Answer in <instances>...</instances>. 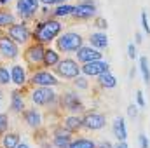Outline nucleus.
<instances>
[{
	"label": "nucleus",
	"instance_id": "nucleus-10",
	"mask_svg": "<svg viewBox=\"0 0 150 148\" xmlns=\"http://www.w3.org/2000/svg\"><path fill=\"white\" fill-rule=\"evenodd\" d=\"M30 82L35 84V85H45V87H54V85L59 84L58 78L51 73V72H35V73L32 75Z\"/></svg>",
	"mask_w": 150,
	"mask_h": 148
},
{
	"label": "nucleus",
	"instance_id": "nucleus-29",
	"mask_svg": "<svg viewBox=\"0 0 150 148\" xmlns=\"http://www.w3.org/2000/svg\"><path fill=\"white\" fill-rule=\"evenodd\" d=\"M7 129H9V117L7 113H0V138L7 132Z\"/></svg>",
	"mask_w": 150,
	"mask_h": 148
},
{
	"label": "nucleus",
	"instance_id": "nucleus-41",
	"mask_svg": "<svg viewBox=\"0 0 150 148\" xmlns=\"http://www.w3.org/2000/svg\"><path fill=\"white\" fill-rule=\"evenodd\" d=\"M16 148H30V147H28L26 143H18V145H16Z\"/></svg>",
	"mask_w": 150,
	"mask_h": 148
},
{
	"label": "nucleus",
	"instance_id": "nucleus-14",
	"mask_svg": "<svg viewBox=\"0 0 150 148\" xmlns=\"http://www.w3.org/2000/svg\"><path fill=\"white\" fill-rule=\"evenodd\" d=\"M113 136L119 140V141H126L127 138V131H126V124H124V118H115L112 125Z\"/></svg>",
	"mask_w": 150,
	"mask_h": 148
},
{
	"label": "nucleus",
	"instance_id": "nucleus-35",
	"mask_svg": "<svg viewBox=\"0 0 150 148\" xmlns=\"http://www.w3.org/2000/svg\"><path fill=\"white\" fill-rule=\"evenodd\" d=\"M140 145H142V148H149V140L145 134H140Z\"/></svg>",
	"mask_w": 150,
	"mask_h": 148
},
{
	"label": "nucleus",
	"instance_id": "nucleus-3",
	"mask_svg": "<svg viewBox=\"0 0 150 148\" xmlns=\"http://www.w3.org/2000/svg\"><path fill=\"white\" fill-rule=\"evenodd\" d=\"M7 35L12 38L18 45H25L30 42L32 38V32L30 28L26 26V23H14L7 28Z\"/></svg>",
	"mask_w": 150,
	"mask_h": 148
},
{
	"label": "nucleus",
	"instance_id": "nucleus-13",
	"mask_svg": "<svg viewBox=\"0 0 150 148\" xmlns=\"http://www.w3.org/2000/svg\"><path fill=\"white\" fill-rule=\"evenodd\" d=\"M77 59L79 61H82V63H89V61H98V59H101V52L98 51V49H94V47H79L77 51Z\"/></svg>",
	"mask_w": 150,
	"mask_h": 148
},
{
	"label": "nucleus",
	"instance_id": "nucleus-36",
	"mask_svg": "<svg viewBox=\"0 0 150 148\" xmlns=\"http://www.w3.org/2000/svg\"><path fill=\"white\" fill-rule=\"evenodd\" d=\"M136 99H138V105H140V106H145V99H143V92H142V91L136 92Z\"/></svg>",
	"mask_w": 150,
	"mask_h": 148
},
{
	"label": "nucleus",
	"instance_id": "nucleus-38",
	"mask_svg": "<svg viewBox=\"0 0 150 148\" xmlns=\"http://www.w3.org/2000/svg\"><path fill=\"white\" fill-rule=\"evenodd\" d=\"M96 25H98V28H101V30L107 28V21H105L103 18H98V19H96Z\"/></svg>",
	"mask_w": 150,
	"mask_h": 148
},
{
	"label": "nucleus",
	"instance_id": "nucleus-28",
	"mask_svg": "<svg viewBox=\"0 0 150 148\" xmlns=\"http://www.w3.org/2000/svg\"><path fill=\"white\" fill-rule=\"evenodd\" d=\"M54 147L56 148H68L70 145V134L68 136H54Z\"/></svg>",
	"mask_w": 150,
	"mask_h": 148
},
{
	"label": "nucleus",
	"instance_id": "nucleus-37",
	"mask_svg": "<svg viewBox=\"0 0 150 148\" xmlns=\"http://www.w3.org/2000/svg\"><path fill=\"white\" fill-rule=\"evenodd\" d=\"M127 115H129V117H133V118L138 115V110H136V106H134V105H131V106L127 108Z\"/></svg>",
	"mask_w": 150,
	"mask_h": 148
},
{
	"label": "nucleus",
	"instance_id": "nucleus-27",
	"mask_svg": "<svg viewBox=\"0 0 150 148\" xmlns=\"http://www.w3.org/2000/svg\"><path fill=\"white\" fill-rule=\"evenodd\" d=\"M140 70H142V75H143L145 84L149 85L150 84V68H149V61H147V58H142V59H140Z\"/></svg>",
	"mask_w": 150,
	"mask_h": 148
},
{
	"label": "nucleus",
	"instance_id": "nucleus-18",
	"mask_svg": "<svg viewBox=\"0 0 150 148\" xmlns=\"http://www.w3.org/2000/svg\"><path fill=\"white\" fill-rule=\"evenodd\" d=\"M11 110L14 111V113H21V111L25 110V99H23V96H21V92H19V91H14V92H12Z\"/></svg>",
	"mask_w": 150,
	"mask_h": 148
},
{
	"label": "nucleus",
	"instance_id": "nucleus-11",
	"mask_svg": "<svg viewBox=\"0 0 150 148\" xmlns=\"http://www.w3.org/2000/svg\"><path fill=\"white\" fill-rule=\"evenodd\" d=\"M94 12H96L94 4H93L91 0H86V2H82V4H79L77 7H74L72 16H75L77 19H89V18L94 16Z\"/></svg>",
	"mask_w": 150,
	"mask_h": 148
},
{
	"label": "nucleus",
	"instance_id": "nucleus-15",
	"mask_svg": "<svg viewBox=\"0 0 150 148\" xmlns=\"http://www.w3.org/2000/svg\"><path fill=\"white\" fill-rule=\"evenodd\" d=\"M11 82H14V84H16V85H19V87L26 84V73H25L23 66L16 65V66H12V68H11Z\"/></svg>",
	"mask_w": 150,
	"mask_h": 148
},
{
	"label": "nucleus",
	"instance_id": "nucleus-24",
	"mask_svg": "<svg viewBox=\"0 0 150 148\" xmlns=\"http://www.w3.org/2000/svg\"><path fill=\"white\" fill-rule=\"evenodd\" d=\"M68 148H96V143L87 138H79L75 141H70Z\"/></svg>",
	"mask_w": 150,
	"mask_h": 148
},
{
	"label": "nucleus",
	"instance_id": "nucleus-34",
	"mask_svg": "<svg viewBox=\"0 0 150 148\" xmlns=\"http://www.w3.org/2000/svg\"><path fill=\"white\" fill-rule=\"evenodd\" d=\"M127 52H129V54H127L129 58H133V59L136 58V47H134L133 44H129V47H127Z\"/></svg>",
	"mask_w": 150,
	"mask_h": 148
},
{
	"label": "nucleus",
	"instance_id": "nucleus-21",
	"mask_svg": "<svg viewBox=\"0 0 150 148\" xmlns=\"http://www.w3.org/2000/svg\"><path fill=\"white\" fill-rule=\"evenodd\" d=\"M23 117H25V120H26V124H28L30 127H38V125H40V113H38L35 108L26 110L23 113Z\"/></svg>",
	"mask_w": 150,
	"mask_h": 148
},
{
	"label": "nucleus",
	"instance_id": "nucleus-16",
	"mask_svg": "<svg viewBox=\"0 0 150 148\" xmlns=\"http://www.w3.org/2000/svg\"><path fill=\"white\" fill-rule=\"evenodd\" d=\"M58 63H59V54H58L56 51H52V49H45L42 65H44L45 68H52V66H56Z\"/></svg>",
	"mask_w": 150,
	"mask_h": 148
},
{
	"label": "nucleus",
	"instance_id": "nucleus-20",
	"mask_svg": "<svg viewBox=\"0 0 150 148\" xmlns=\"http://www.w3.org/2000/svg\"><path fill=\"white\" fill-rule=\"evenodd\" d=\"M63 127H65L68 132H77V131L82 127V118H80V117H67L65 122H63Z\"/></svg>",
	"mask_w": 150,
	"mask_h": 148
},
{
	"label": "nucleus",
	"instance_id": "nucleus-7",
	"mask_svg": "<svg viewBox=\"0 0 150 148\" xmlns=\"http://www.w3.org/2000/svg\"><path fill=\"white\" fill-rule=\"evenodd\" d=\"M56 66H58L56 68L58 75H61L65 78H75V77H79V73H80V68H79L77 61H74V59H63Z\"/></svg>",
	"mask_w": 150,
	"mask_h": 148
},
{
	"label": "nucleus",
	"instance_id": "nucleus-9",
	"mask_svg": "<svg viewBox=\"0 0 150 148\" xmlns=\"http://www.w3.org/2000/svg\"><path fill=\"white\" fill-rule=\"evenodd\" d=\"M105 124H107L105 117H103L101 113H96V111H89V113H86V117L82 118V125H84L86 129H89V131H98V129L105 127Z\"/></svg>",
	"mask_w": 150,
	"mask_h": 148
},
{
	"label": "nucleus",
	"instance_id": "nucleus-39",
	"mask_svg": "<svg viewBox=\"0 0 150 148\" xmlns=\"http://www.w3.org/2000/svg\"><path fill=\"white\" fill-rule=\"evenodd\" d=\"M96 148H113V147L108 143V141H101L100 145H96Z\"/></svg>",
	"mask_w": 150,
	"mask_h": 148
},
{
	"label": "nucleus",
	"instance_id": "nucleus-5",
	"mask_svg": "<svg viewBox=\"0 0 150 148\" xmlns=\"http://www.w3.org/2000/svg\"><path fill=\"white\" fill-rule=\"evenodd\" d=\"M0 54L7 59H16L19 54L18 44L9 37L7 33H0Z\"/></svg>",
	"mask_w": 150,
	"mask_h": 148
},
{
	"label": "nucleus",
	"instance_id": "nucleus-2",
	"mask_svg": "<svg viewBox=\"0 0 150 148\" xmlns=\"http://www.w3.org/2000/svg\"><path fill=\"white\" fill-rule=\"evenodd\" d=\"M56 45L61 52H75L79 47H82V37L75 32H68L56 40Z\"/></svg>",
	"mask_w": 150,
	"mask_h": 148
},
{
	"label": "nucleus",
	"instance_id": "nucleus-33",
	"mask_svg": "<svg viewBox=\"0 0 150 148\" xmlns=\"http://www.w3.org/2000/svg\"><path fill=\"white\" fill-rule=\"evenodd\" d=\"M40 2L45 5H59V4H65L67 0H40Z\"/></svg>",
	"mask_w": 150,
	"mask_h": 148
},
{
	"label": "nucleus",
	"instance_id": "nucleus-19",
	"mask_svg": "<svg viewBox=\"0 0 150 148\" xmlns=\"http://www.w3.org/2000/svg\"><path fill=\"white\" fill-rule=\"evenodd\" d=\"M98 82H100V85L105 87V89H113V87L117 85V78H115L110 72H105V73L98 75Z\"/></svg>",
	"mask_w": 150,
	"mask_h": 148
},
{
	"label": "nucleus",
	"instance_id": "nucleus-30",
	"mask_svg": "<svg viewBox=\"0 0 150 148\" xmlns=\"http://www.w3.org/2000/svg\"><path fill=\"white\" fill-rule=\"evenodd\" d=\"M9 80H11V72L5 66H0V85L9 84Z\"/></svg>",
	"mask_w": 150,
	"mask_h": 148
},
{
	"label": "nucleus",
	"instance_id": "nucleus-4",
	"mask_svg": "<svg viewBox=\"0 0 150 148\" xmlns=\"http://www.w3.org/2000/svg\"><path fill=\"white\" fill-rule=\"evenodd\" d=\"M32 101L38 105V106H45L52 101H56V94L51 87H45V85H38L37 89L32 92Z\"/></svg>",
	"mask_w": 150,
	"mask_h": 148
},
{
	"label": "nucleus",
	"instance_id": "nucleus-12",
	"mask_svg": "<svg viewBox=\"0 0 150 148\" xmlns=\"http://www.w3.org/2000/svg\"><path fill=\"white\" fill-rule=\"evenodd\" d=\"M80 72L86 73V75L98 77V75L108 72V63H103L101 59H98V61H89V63H84V66L80 68Z\"/></svg>",
	"mask_w": 150,
	"mask_h": 148
},
{
	"label": "nucleus",
	"instance_id": "nucleus-42",
	"mask_svg": "<svg viewBox=\"0 0 150 148\" xmlns=\"http://www.w3.org/2000/svg\"><path fill=\"white\" fill-rule=\"evenodd\" d=\"M9 2H11V0H0V5H7Z\"/></svg>",
	"mask_w": 150,
	"mask_h": 148
},
{
	"label": "nucleus",
	"instance_id": "nucleus-25",
	"mask_svg": "<svg viewBox=\"0 0 150 148\" xmlns=\"http://www.w3.org/2000/svg\"><path fill=\"white\" fill-rule=\"evenodd\" d=\"M14 16L7 11H0V30L2 28H9L11 25H14Z\"/></svg>",
	"mask_w": 150,
	"mask_h": 148
},
{
	"label": "nucleus",
	"instance_id": "nucleus-6",
	"mask_svg": "<svg viewBox=\"0 0 150 148\" xmlns=\"http://www.w3.org/2000/svg\"><path fill=\"white\" fill-rule=\"evenodd\" d=\"M44 52H45L44 44L35 42V44H32V45L25 51V59H26V63H28L30 66H38V65H42Z\"/></svg>",
	"mask_w": 150,
	"mask_h": 148
},
{
	"label": "nucleus",
	"instance_id": "nucleus-32",
	"mask_svg": "<svg viewBox=\"0 0 150 148\" xmlns=\"http://www.w3.org/2000/svg\"><path fill=\"white\" fill-rule=\"evenodd\" d=\"M142 25H143V30H145L147 33H150V26H149V21H147V14H145V12L142 14Z\"/></svg>",
	"mask_w": 150,
	"mask_h": 148
},
{
	"label": "nucleus",
	"instance_id": "nucleus-31",
	"mask_svg": "<svg viewBox=\"0 0 150 148\" xmlns=\"http://www.w3.org/2000/svg\"><path fill=\"white\" fill-rule=\"evenodd\" d=\"M75 85L80 87V89H86L87 84H86V78H80V77H75Z\"/></svg>",
	"mask_w": 150,
	"mask_h": 148
},
{
	"label": "nucleus",
	"instance_id": "nucleus-23",
	"mask_svg": "<svg viewBox=\"0 0 150 148\" xmlns=\"http://www.w3.org/2000/svg\"><path fill=\"white\" fill-rule=\"evenodd\" d=\"M89 40H91V45L94 49H105L108 45V38H107L105 33H93Z\"/></svg>",
	"mask_w": 150,
	"mask_h": 148
},
{
	"label": "nucleus",
	"instance_id": "nucleus-17",
	"mask_svg": "<svg viewBox=\"0 0 150 148\" xmlns=\"http://www.w3.org/2000/svg\"><path fill=\"white\" fill-rule=\"evenodd\" d=\"M63 105H65L70 111H75V110H79V108L82 106V103H80L79 96L74 94V92H68V94H65V96H63Z\"/></svg>",
	"mask_w": 150,
	"mask_h": 148
},
{
	"label": "nucleus",
	"instance_id": "nucleus-26",
	"mask_svg": "<svg viewBox=\"0 0 150 148\" xmlns=\"http://www.w3.org/2000/svg\"><path fill=\"white\" fill-rule=\"evenodd\" d=\"M74 12V5H68V4H59L54 11V16L58 18H65V16H70Z\"/></svg>",
	"mask_w": 150,
	"mask_h": 148
},
{
	"label": "nucleus",
	"instance_id": "nucleus-22",
	"mask_svg": "<svg viewBox=\"0 0 150 148\" xmlns=\"http://www.w3.org/2000/svg\"><path fill=\"white\" fill-rule=\"evenodd\" d=\"M19 143V134L18 132H5L2 136V147L4 148H16Z\"/></svg>",
	"mask_w": 150,
	"mask_h": 148
},
{
	"label": "nucleus",
	"instance_id": "nucleus-8",
	"mask_svg": "<svg viewBox=\"0 0 150 148\" xmlns=\"http://www.w3.org/2000/svg\"><path fill=\"white\" fill-rule=\"evenodd\" d=\"M40 0H18V14L23 21L32 19L38 9Z\"/></svg>",
	"mask_w": 150,
	"mask_h": 148
},
{
	"label": "nucleus",
	"instance_id": "nucleus-40",
	"mask_svg": "<svg viewBox=\"0 0 150 148\" xmlns=\"http://www.w3.org/2000/svg\"><path fill=\"white\" fill-rule=\"evenodd\" d=\"M115 148H127V145H126V141H119V145Z\"/></svg>",
	"mask_w": 150,
	"mask_h": 148
},
{
	"label": "nucleus",
	"instance_id": "nucleus-1",
	"mask_svg": "<svg viewBox=\"0 0 150 148\" xmlns=\"http://www.w3.org/2000/svg\"><path fill=\"white\" fill-rule=\"evenodd\" d=\"M59 33H61V23L56 19H47L44 23H38L32 37L38 44H47V42L54 40Z\"/></svg>",
	"mask_w": 150,
	"mask_h": 148
},
{
	"label": "nucleus",
	"instance_id": "nucleus-43",
	"mask_svg": "<svg viewBox=\"0 0 150 148\" xmlns=\"http://www.w3.org/2000/svg\"><path fill=\"white\" fill-rule=\"evenodd\" d=\"M0 101H2V94H0Z\"/></svg>",
	"mask_w": 150,
	"mask_h": 148
}]
</instances>
